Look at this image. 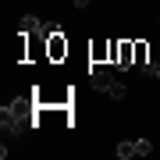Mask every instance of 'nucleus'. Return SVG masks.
Instances as JSON below:
<instances>
[{
    "instance_id": "nucleus-2",
    "label": "nucleus",
    "mask_w": 160,
    "mask_h": 160,
    "mask_svg": "<svg viewBox=\"0 0 160 160\" xmlns=\"http://www.w3.org/2000/svg\"><path fill=\"white\" fill-rule=\"evenodd\" d=\"M132 64H135V43L121 39V43H118V64H114V68L125 71V68H132Z\"/></svg>"
},
{
    "instance_id": "nucleus-12",
    "label": "nucleus",
    "mask_w": 160,
    "mask_h": 160,
    "mask_svg": "<svg viewBox=\"0 0 160 160\" xmlns=\"http://www.w3.org/2000/svg\"><path fill=\"white\" fill-rule=\"evenodd\" d=\"M92 4V0H75V7H89Z\"/></svg>"
},
{
    "instance_id": "nucleus-1",
    "label": "nucleus",
    "mask_w": 160,
    "mask_h": 160,
    "mask_svg": "<svg viewBox=\"0 0 160 160\" xmlns=\"http://www.w3.org/2000/svg\"><path fill=\"white\" fill-rule=\"evenodd\" d=\"M0 125H4V132H7V135H22V132L32 125V121H25L22 114H14L11 107H4V110H0Z\"/></svg>"
},
{
    "instance_id": "nucleus-6",
    "label": "nucleus",
    "mask_w": 160,
    "mask_h": 160,
    "mask_svg": "<svg viewBox=\"0 0 160 160\" xmlns=\"http://www.w3.org/2000/svg\"><path fill=\"white\" fill-rule=\"evenodd\" d=\"M89 57H92V61H103V57H110V43H96V46L89 50Z\"/></svg>"
},
{
    "instance_id": "nucleus-5",
    "label": "nucleus",
    "mask_w": 160,
    "mask_h": 160,
    "mask_svg": "<svg viewBox=\"0 0 160 160\" xmlns=\"http://www.w3.org/2000/svg\"><path fill=\"white\" fill-rule=\"evenodd\" d=\"M92 89L110 92V89H114V75H110V71H96V75H92Z\"/></svg>"
},
{
    "instance_id": "nucleus-4",
    "label": "nucleus",
    "mask_w": 160,
    "mask_h": 160,
    "mask_svg": "<svg viewBox=\"0 0 160 160\" xmlns=\"http://www.w3.org/2000/svg\"><path fill=\"white\" fill-rule=\"evenodd\" d=\"M11 110H14V114H22L25 121H32V96H18V100L11 103ZM32 125H36V121H32Z\"/></svg>"
},
{
    "instance_id": "nucleus-14",
    "label": "nucleus",
    "mask_w": 160,
    "mask_h": 160,
    "mask_svg": "<svg viewBox=\"0 0 160 160\" xmlns=\"http://www.w3.org/2000/svg\"><path fill=\"white\" fill-rule=\"evenodd\" d=\"M71 4H75V0H71Z\"/></svg>"
},
{
    "instance_id": "nucleus-11",
    "label": "nucleus",
    "mask_w": 160,
    "mask_h": 160,
    "mask_svg": "<svg viewBox=\"0 0 160 160\" xmlns=\"http://www.w3.org/2000/svg\"><path fill=\"white\" fill-rule=\"evenodd\" d=\"M110 96H114V100H125V86H121V82H114V89H110Z\"/></svg>"
},
{
    "instance_id": "nucleus-13",
    "label": "nucleus",
    "mask_w": 160,
    "mask_h": 160,
    "mask_svg": "<svg viewBox=\"0 0 160 160\" xmlns=\"http://www.w3.org/2000/svg\"><path fill=\"white\" fill-rule=\"evenodd\" d=\"M153 78H160V64H157V75H153Z\"/></svg>"
},
{
    "instance_id": "nucleus-8",
    "label": "nucleus",
    "mask_w": 160,
    "mask_h": 160,
    "mask_svg": "<svg viewBox=\"0 0 160 160\" xmlns=\"http://www.w3.org/2000/svg\"><path fill=\"white\" fill-rule=\"evenodd\" d=\"M118 157H121V160H128V157H139V153H135V142H121V146H118Z\"/></svg>"
},
{
    "instance_id": "nucleus-7",
    "label": "nucleus",
    "mask_w": 160,
    "mask_h": 160,
    "mask_svg": "<svg viewBox=\"0 0 160 160\" xmlns=\"http://www.w3.org/2000/svg\"><path fill=\"white\" fill-rule=\"evenodd\" d=\"M39 25H43V22H39V18H32V14L22 18V32H39Z\"/></svg>"
},
{
    "instance_id": "nucleus-3",
    "label": "nucleus",
    "mask_w": 160,
    "mask_h": 160,
    "mask_svg": "<svg viewBox=\"0 0 160 160\" xmlns=\"http://www.w3.org/2000/svg\"><path fill=\"white\" fill-rule=\"evenodd\" d=\"M46 53H50V61H64L68 57V39L57 32V36H50V46H46Z\"/></svg>"
},
{
    "instance_id": "nucleus-9",
    "label": "nucleus",
    "mask_w": 160,
    "mask_h": 160,
    "mask_svg": "<svg viewBox=\"0 0 160 160\" xmlns=\"http://www.w3.org/2000/svg\"><path fill=\"white\" fill-rule=\"evenodd\" d=\"M135 153L139 157H149V153H153V142H149V139H139V142H135Z\"/></svg>"
},
{
    "instance_id": "nucleus-10",
    "label": "nucleus",
    "mask_w": 160,
    "mask_h": 160,
    "mask_svg": "<svg viewBox=\"0 0 160 160\" xmlns=\"http://www.w3.org/2000/svg\"><path fill=\"white\" fill-rule=\"evenodd\" d=\"M146 61H149V53H146V43H135V64L142 68Z\"/></svg>"
}]
</instances>
